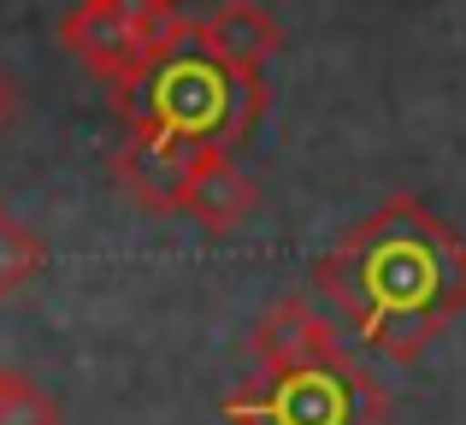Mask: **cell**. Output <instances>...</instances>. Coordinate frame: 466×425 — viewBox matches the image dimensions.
<instances>
[{"mask_svg":"<svg viewBox=\"0 0 466 425\" xmlns=\"http://www.w3.org/2000/svg\"><path fill=\"white\" fill-rule=\"evenodd\" d=\"M113 106L125 113V125H148V130H171V137H189V142H213V148H237L254 130V118L266 113V77L230 71L189 30L183 42L159 47L137 77L118 83Z\"/></svg>","mask_w":466,"mask_h":425,"instance_id":"7a4b0ae2","label":"cell"},{"mask_svg":"<svg viewBox=\"0 0 466 425\" xmlns=\"http://www.w3.org/2000/svg\"><path fill=\"white\" fill-rule=\"evenodd\" d=\"M254 201H260V189H254V177L237 166V154L218 148L213 160L201 166V177H195L189 201H183V218H195L201 230H213V237H225V230H237L242 218L254 213Z\"/></svg>","mask_w":466,"mask_h":425,"instance_id":"52a82bcc","label":"cell"},{"mask_svg":"<svg viewBox=\"0 0 466 425\" xmlns=\"http://www.w3.org/2000/svg\"><path fill=\"white\" fill-rule=\"evenodd\" d=\"M195 24L183 18L177 0H77L59 18V47L77 59L89 77H101L106 89H118L125 77H137L159 47L183 42Z\"/></svg>","mask_w":466,"mask_h":425,"instance_id":"277c9868","label":"cell"},{"mask_svg":"<svg viewBox=\"0 0 466 425\" xmlns=\"http://www.w3.org/2000/svg\"><path fill=\"white\" fill-rule=\"evenodd\" d=\"M12 113H18V89H12V77L0 71V130L12 125Z\"/></svg>","mask_w":466,"mask_h":425,"instance_id":"8fae6325","label":"cell"},{"mask_svg":"<svg viewBox=\"0 0 466 425\" xmlns=\"http://www.w3.org/2000/svg\"><path fill=\"white\" fill-rule=\"evenodd\" d=\"M330 343H342L337 325H330L308 296H284L260 319V331H254V367H272V360H301V355H319V349H330Z\"/></svg>","mask_w":466,"mask_h":425,"instance_id":"ba28073f","label":"cell"},{"mask_svg":"<svg viewBox=\"0 0 466 425\" xmlns=\"http://www.w3.org/2000/svg\"><path fill=\"white\" fill-rule=\"evenodd\" d=\"M313 284L366 349L420 360L425 343L466 313V237L425 201L390 196L372 218L342 230L313 266Z\"/></svg>","mask_w":466,"mask_h":425,"instance_id":"6da1fadb","label":"cell"},{"mask_svg":"<svg viewBox=\"0 0 466 425\" xmlns=\"http://www.w3.org/2000/svg\"><path fill=\"white\" fill-rule=\"evenodd\" d=\"M0 425H59V402L18 367H0Z\"/></svg>","mask_w":466,"mask_h":425,"instance_id":"30bf717a","label":"cell"},{"mask_svg":"<svg viewBox=\"0 0 466 425\" xmlns=\"http://www.w3.org/2000/svg\"><path fill=\"white\" fill-rule=\"evenodd\" d=\"M218 414L230 425H384L390 402L372 372L330 343L301 360L254 367L237 390L218 396Z\"/></svg>","mask_w":466,"mask_h":425,"instance_id":"3957f363","label":"cell"},{"mask_svg":"<svg viewBox=\"0 0 466 425\" xmlns=\"http://www.w3.org/2000/svg\"><path fill=\"white\" fill-rule=\"evenodd\" d=\"M195 42L213 59H225L230 71H242V77H266V59L278 54L284 30H278V18L266 6H254V0H225L218 12H207V18L195 24Z\"/></svg>","mask_w":466,"mask_h":425,"instance_id":"8992f818","label":"cell"},{"mask_svg":"<svg viewBox=\"0 0 466 425\" xmlns=\"http://www.w3.org/2000/svg\"><path fill=\"white\" fill-rule=\"evenodd\" d=\"M42 260H47L42 237H35V230L24 225L18 213H6V207H0V301H6V296H18V289L30 284L35 272H42Z\"/></svg>","mask_w":466,"mask_h":425,"instance_id":"9c48e42d","label":"cell"},{"mask_svg":"<svg viewBox=\"0 0 466 425\" xmlns=\"http://www.w3.org/2000/svg\"><path fill=\"white\" fill-rule=\"evenodd\" d=\"M213 154H218L213 142H189V137H171V130L130 125V137L113 154V177L142 213H183L195 177H201V166Z\"/></svg>","mask_w":466,"mask_h":425,"instance_id":"5b68a950","label":"cell"}]
</instances>
